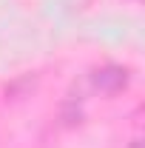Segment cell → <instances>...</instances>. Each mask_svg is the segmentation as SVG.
<instances>
[{
    "label": "cell",
    "instance_id": "2",
    "mask_svg": "<svg viewBox=\"0 0 145 148\" xmlns=\"http://www.w3.org/2000/svg\"><path fill=\"white\" fill-rule=\"evenodd\" d=\"M31 88H34V77H23V80L12 83V86L6 88V97H20V94L31 91Z\"/></svg>",
    "mask_w": 145,
    "mask_h": 148
},
{
    "label": "cell",
    "instance_id": "1",
    "mask_svg": "<svg viewBox=\"0 0 145 148\" xmlns=\"http://www.w3.org/2000/svg\"><path fill=\"white\" fill-rule=\"evenodd\" d=\"M91 83L103 94H117L128 86V71L122 66H103V69H97L91 74Z\"/></svg>",
    "mask_w": 145,
    "mask_h": 148
},
{
    "label": "cell",
    "instance_id": "4",
    "mask_svg": "<svg viewBox=\"0 0 145 148\" xmlns=\"http://www.w3.org/2000/svg\"><path fill=\"white\" fill-rule=\"evenodd\" d=\"M131 148H142V140H134V143H131Z\"/></svg>",
    "mask_w": 145,
    "mask_h": 148
},
{
    "label": "cell",
    "instance_id": "3",
    "mask_svg": "<svg viewBox=\"0 0 145 148\" xmlns=\"http://www.w3.org/2000/svg\"><path fill=\"white\" fill-rule=\"evenodd\" d=\"M74 123H80V108L74 103H68L63 108V125H74Z\"/></svg>",
    "mask_w": 145,
    "mask_h": 148
}]
</instances>
